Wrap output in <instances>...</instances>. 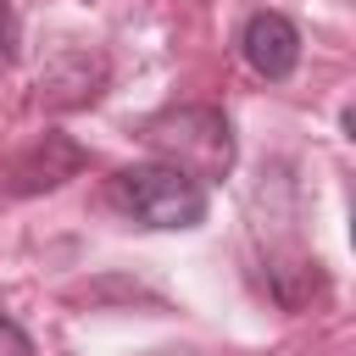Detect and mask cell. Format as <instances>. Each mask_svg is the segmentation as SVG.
I'll use <instances>...</instances> for the list:
<instances>
[{"instance_id":"7a4b0ae2","label":"cell","mask_w":356,"mask_h":356,"mask_svg":"<svg viewBox=\"0 0 356 356\" xmlns=\"http://www.w3.org/2000/svg\"><path fill=\"white\" fill-rule=\"evenodd\" d=\"M145 145L156 150V161H172L200 184H217L234 167V134L217 106H172V111L150 117Z\"/></svg>"},{"instance_id":"277c9868","label":"cell","mask_w":356,"mask_h":356,"mask_svg":"<svg viewBox=\"0 0 356 356\" xmlns=\"http://www.w3.org/2000/svg\"><path fill=\"white\" fill-rule=\"evenodd\" d=\"M78 167H83V150H72V156L50 161V156H44V145H33V150H28V156L11 167V189H17V195H33V189H56V184H61V178H72Z\"/></svg>"},{"instance_id":"8992f818","label":"cell","mask_w":356,"mask_h":356,"mask_svg":"<svg viewBox=\"0 0 356 356\" xmlns=\"http://www.w3.org/2000/svg\"><path fill=\"white\" fill-rule=\"evenodd\" d=\"M17 50V11H11V0H0V56H11Z\"/></svg>"},{"instance_id":"6da1fadb","label":"cell","mask_w":356,"mask_h":356,"mask_svg":"<svg viewBox=\"0 0 356 356\" xmlns=\"http://www.w3.org/2000/svg\"><path fill=\"white\" fill-rule=\"evenodd\" d=\"M106 200L128 217V222H139V228H167V234H178V228H200L206 222V184L200 178H189L184 167H172V161H134V167H122V172H111V184H106Z\"/></svg>"},{"instance_id":"5b68a950","label":"cell","mask_w":356,"mask_h":356,"mask_svg":"<svg viewBox=\"0 0 356 356\" xmlns=\"http://www.w3.org/2000/svg\"><path fill=\"white\" fill-rule=\"evenodd\" d=\"M0 356H33V339H28L6 312H0Z\"/></svg>"},{"instance_id":"3957f363","label":"cell","mask_w":356,"mask_h":356,"mask_svg":"<svg viewBox=\"0 0 356 356\" xmlns=\"http://www.w3.org/2000/svg\"><path fill=\"white\" fill-rule=\"evenodd\" d=\"M239 56H245V67L256 78L284 83L300 67V28L284 11H250L245 28H239Z\"/></svg>"}]
</instances>
